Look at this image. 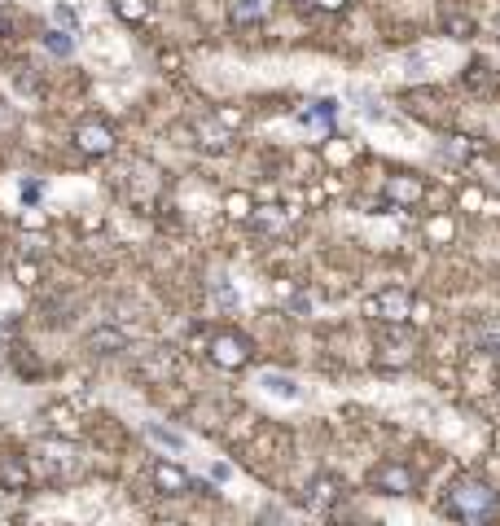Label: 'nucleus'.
Instances as JSON below:
<instances>
[{
	"mask_svg": "<svg viewBox=\"0 0 500 526\" xmlns=\"http://www.w3.org/2000/svg\"><path fill=\"white\" fill-rule=\"evenodd\" d=\"M211 478H215V482H229V478H233V465L215 461V465H211Z\"/></svg>",
	"mask_w": 500,
	"mask_h": 526,
	"instance_id": "nucleus-20",
	"label": "nucleus"
},
{
	"mask_svg": "<svg viewBox=\"0 0 500 526\" xmlns=\"http://www.w3.org/2000/svg\"><path fill=\"white\" fill-rule=\"evenodd\" d=\"M114 13H119L123 22H141V18L150 13V4H146V0H114Z\"/></svg>",
	"mask_w": 500,
	"mask_h": 526,
	"instance_id": "nucleus-14",
	"label": "nucleus"
},
{
	"mask_svg": "<svg viewBox=\"0 0 500 526\" xmlns=\"http://www.w3.org/2000/svg\"><path fill=\"white\" fill-rule=\"evenodd\" d=\"M448 31H452V36H470V31H474V22H470V18H448Z\"/></svg>",
	"mask_w": 500,
	"mask_h": 526,
	"instance_id": "nucleus-19",
	"label": "nucleus"
},
{
	"mask_svg": "<svg viewBox=\"0 0 500 526\" xmlns=\"http://www.w3.org/2000/svg\"><path fill=\"white\" fill-rule=\"evenodd\" d=\"M334 500H338V478H316V482L307 487V509L321 514V509H329Z\"/></svg>",
	"mask_w": 500,
	"mask_h": 526,
	"instance_id": "nucleus-8",
	"label": "nucleus"
},
{
	"mask_svg": "<svg viewBox=\"0 0 500 526\" xmlns=\"http://www.w3.org/2000/svg\"><path fill=\"white\" fill-rule=\"evenodd\" d=\"M154 487L162 491V496H185V487H189V478H185V470H176L171 461H154Z\"/></svg>",
	"mask_w": 500,
	"mask_h": 526,
	"instance_id": "nucleus-7",
	"label": "nucleus"
},
{
	"mask_svg": "<svg viewBox=\"0 0 500 526\" xmlns=\"http://www.w3.org/2000/svg\"><path fill=\"white\" fill-rule=\"evenodd\" d=\"M0 482H4V487H27V470H22V465H4V470H0Z\"/></svg>",
	"mask_w": 500,
	"mask_h": 526,
	"instance_id": "nucleus-18",
	"label": "nucleus"
},
{
	"mask_svg": "<svg viewBox=\"0 0 500 526\" xmlns=\"http://www.w3.org/2000/svg\"><path fill=\"white\" fill-rule=\"evenodd\" d=\"M0 123H4V105H0Z\"/></svg>",
	"mask_w": 500,
	"mask_h": 526,
	"instance_id": "nucleus-22",
	"label": "nucleus"
},
{
	"mask_svg": "<svg viewBox=\"0 0 500 526\" xmlns=\"http://www.w3.org/2000/svg\"><path fill=\"white\" fill-rule=\"evenodd\" d=\"M254 386H259L268 399H281V404H299V399H303L299 377H290V373H277V368H263V373L254 377Z\"/></svg>",
	"mask_w": 500,
	"mask_h": 526,
	"instance_id": "nucleus-3",
	"label": "nucleus"
},
{
	"mask_svg": "<svg viewBox=\"0 0 500 526\" xmlns=\"http://www.w3.org/2000/svg\"><path fill=\"white\" fill-rule=\"evenodd\" d=\"M75 145L84 150V154H110L114 150V132L97 123V119H84L79 127H75Z\"/></svg>",
	"mask_w": 500,
	"mask_h": 526,
	"instance_id": "nucleus-5",
	"label": "nucleus"
},
{
	"mask_svg": "<svg viewBox=\"0 0 500 526\" xmlns=\"http://www.w3.org/2000/svg\"><path fill=\"white\" fill-rule=\"evenodd\" d=\"M268 13V0H229V18L233 22H254V18H263Z\"/></svg>",
	"mask_w": 500,
	"mask_h": 526,
	"instance_id": "nucleus-11",
	"label": "nucleus"
},
{
	"mask_svg": "<svg viewBox=\"0 0 500 526\" xmlns=\"http://www.w3.org/2000/svg\"><path fill=\"white\" fill-rule=\"evenodd\" d=\"M211 351H215V365H224V368L246 365V338H238V333H220Z\"/></svg>",
	"mask_w": 500,
	"mask_h": 526,
	"instance_id": "nucleus-6",
	"label": "nucleus"
},
{
	"mask_svg": "<svg viewBox=\"0 0 500 526\" xmlns=\"http://www.w3.org/2000/svg\"><path fill=\"white\" fill-rule=\"evenodd\" d=\"M391 198L396 202H417L421 198V185L417 180H391Z\"/></svg>",
	"mask_w": 500,
	"mask_h": 526,
	"instance_id": "nucleus-16",
	"label": "nucleus"
},
{
	"mask_svg": "<svg viewBox=\"0 0 500 526\" xmlns=\"http://www.w3.org/2000/svg\"><path fill=\"white\" fill-rule=\"evenodd\" d=\"M123 342H128V338H123V333H114V329H101V333H93V338H88V347H93V351H101V347H123Z\"/></svg>",
	"mask_w": 500,
	"mask_h": 526,
	"instance_id": "nucleus-17",
	"label": "nucleus"
},
{
	"mask_svg": "<svg viewBox=\"0 0 500 526\" xmlns=\"http://www.w3.org/2000/svg\"><path fill=\"white\" fill-rule=\"evenodd\" d=\"M45 49H49L53 57H71V53H75V40H71L66 31H49V36H45Z\"/></svg>",
	"mask_w": 500,
	"mask_h": 526,
	"instance_id": "nucleus-15",
	"label": "nucleus"
},
{
	"mask_svg": "<svg viewBox=\"0 0 500 526\" xmlns=\"http://www.w3.org/2000/svg\"><path fill=\"white\" fill-rule=\"evenodd\" d=\"M53 22H57V27H71V31H79V9H75V4H66V0H53Z\"/></svg>",
	"mask_w": 500,
	"mask_h": 526,
	"instance_id": "nucleus-13",
	"label": "nucleus"
},
{
	"mask_svg": "<svg viewBox=\"0 0 500 526\" xmlns=\"http://www.w3.org/2000/svg\"><path fill=\"white\" fill-rule=\"evenodd\" d=\"M408 312H412V299H408V290H396V285L364 299V316H373V320H404Z\"/></svg>",
	"mask_w": 500,
	"mask_h": 526,
	"instance_id": "nucleus-2",
	"label": "nucleus"
},
{
	"mask_svg": "<svg viewBox=\"0 0 500 526\" xmlns=\"http://www.w3.org/2000/svg\"><path fill=\"white\" fill-rule=\"evenodd\" d=\"M312 4H316V9H343L347 0H312Z\"/></svg>",
	"mask_w": 500,
	"mask_h": 526,
	"instance_id": "nucleus-21",
	"label": "nucleus"
},
{
	"mask_svg": "<svg viewBox=\"0 0 500 526\" xmlns=\"http://www.w3.org/2000/svg\"><path fill=\"white\" fill-rule=\"evenodd\" d=\"M211 299H215L224 312H233V308H238V290H233V281H229V276H215V281H211Z\"/></svg>",
	"mask_w": 500,
	"mask_h": 526,
	"instance_id": "nucleus-12",
	"label": "nucleus"
},
{
	"mask_svg": "<svg viewBox=\"0 0 500 526\" xmlns=\"http://www.w3.org/2000/svg\"><path fill=\"white\" fill-rule=\"evenodd\" d=\"M496 31H500V27H496Z\"/></svg>",
	"mask_w": 500,
	"mask_h": 526,
	"instance_id": "nucleus-23",
	"label": "nucleus"
},
{
	"mask_svg": "<svg viewBox=\"0 0 500 526\" xmlns=\"http://www.w3.org/2000/svg\"><path fill=\"white\" fill-rule=\"evenodd\" d=\"M369 487L378 496H404V491H412V473H408V465L387 461V465H378V470L369 473Z\"/></svg>",
	"mask_w": 500,
	"mask_h": 526,
	"instance_id": "nucleus-4",
	"label": "nucleus"
},
{
	"mask_svg": "<svg viewBox=\"0 0 500 526\" xmlns=\"http://www.w3.org/2000/svg\"><path fill=\"white\" fill-rule=\"evenodd\" d=\"M496 505H500V496L483 478H456L448 491V509L456 518H465V522H488L496 514Z\"/></svg>",
	"mask_w": 500,
	"mask_h": 526,
	"instance_id": "nucleus-1",
	"label": "nucleus"
},
{
	"mask_svg": "<svg viewBox=\"0 0 500 526\" xmlns=\"http://www.w3.org/2000/svg\"><path fill=\"white\" fill-rule=\"evenodd\" d=\"M146 439L158 443V448H167V452H189V439L176 434V430H167V425H158V421H146Z\"/></svg>",
	"mask_w": 500,
	"mask_h": 526,
	"instance_id": "nucleus-9",
	"label": "nucleus"
},
{
	"mask_svg": "<svg viewBox=\"0 0 500 526\" xmlns=\"http://www.w3.org/2000/svg\"><path fill=\"white\" fill-rule=\"evenodd\" d=\"M338 119V102L334 97H325V102H312V110H303L299 123H307V127H329Z\"/></svg>",
	"mask_w": 500,
	"mask_h": 526,
	"instance_id": "nucleus-10",
	"label": "nucleus"
}]
</instances>
